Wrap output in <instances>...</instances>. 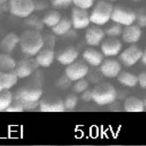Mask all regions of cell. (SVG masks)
<instances>
[{
	"instance_id": "3",
	"label": "cell",
	"mask_w": 146,
	"mask_h": 146,
	"mask_svg": "<svg viewBox=\"0 0 146 146\" xmlns=\"http://www.w3.org/2000/svg\"><path fill=\"white\" fill-rule=\"evenodd\" d=\"M113 11V6L106 1H100L97 3L90 13V22L96 26H103L106 24L111 19V14Z\"/></svg>"
},
{
	"instance_id": "38",
	"label": "cell",
	"mask_w": 146,
	"mask_h": 146,
	"mask_svg": "<svg viewBox=\"0 0 146 146\" xmlns=\"http://www.w3.org/2000/svg\"><path fill=\"white\" fill-rule=\"evenodd\" d=\"M8 1H10V0H0V5L4 4V3H7Z\"/></svg>"
},
{
	"instance_id": "37",
	"label": "cell",
	"mask_w": 146,
	"mask_h": 146,
	"mask_svg": "<svg viewBox=\"0 0 146 146\" xmlns=\"http://www.w3.org/2000/svg\"><path fill=\"white\" fill-rule=\"evenodd\" d=\"M141 62L144 64V65H146V49L144 51H142V55H141Z\"/></svg>"
},
{
	"instance_id": "1",
	"label": "cell",
	"mask_w": 146,
	"mask_h": 146,
	"mask_svg": "<svg viewBox=\"0 0 146 146\" xmlns=\"http://www.w3.org/2000/svg\"><path fill=\"white\" fill-rule=\"evenodd\" d=\"M21 50L28 56H35L44 46V38L39 31L27 30L19 37Z\"/></svg>"
},
{
	"instance_id": "8",
	"label": "cell",
	"mask_w": 146,
	"mask_h": 146,
	"mask_svg": "<svg viewBox=\"0 0 146 146\" xmlns=\"http://www.w3.org/2000/svg\"><path fill=\"white\" fill-rule=\"evenodd\" d=\"M41 112H64L66 110L64 102L59 98H48L39 102Z\"/></svg>"
},
{
	"instance_id": "25",
	"label": "cell",
	"mask_w": 146,
	"mask_h": 146,
	"mask_svg": "<svg viewBox=\"0 0 146 146\" xmlns=\"http://www.w3.org/2000/svg\"><path fill=\"white\" fill-rule=\"evenodd\" d=\"M13 93L10 89L3 88L0 91V111H5L13 103Z\"/></svg>"
},
{
	"instance_id": "35",
	"label": "cell",
	"mask_w": 146,
	"mask_h": 146,
	"mask_svg": "<svg viewBox=\"0 0 146 146\" xmlns=\"http://www.w3.org/2000/svg\"><path fill=\"white\" fill-rule=\"evenodd\" d=\"M136 20L138 21V25L141 27L146 26V14H139V16L136 15Z\"/></svg>"
},
{
	"instance_id": "33",
	"label": "cell",
	"mask_w": 146,
	"mask_h": 146,
	"mask_svg": "<svg viewBox=\"0 0 146 146\" xmlns=\"http://www.w3.org/2000/svg\"><path fill=\"white\" fill-rule=\"evenodd\" d=\"M5 111L13 113V112H23V111H25V110H24V108H23V106H21V104L17 102L15 104H11V106H9Z\"/></svg>"
},
{
	"instance_id": "41",
	"label": "cell",
	"mask_w": 146,
	"mask_h": 146,
	"mask_svg": "<svg viewBox=\"0 0 146 146\" xmlns=\"http://www.w3.org/2000/svg\"><path fill=\"white\" fill-rule=\"evenodd\" d=\"M1 11H2V8H1V5H0V13H1Z\"/></svg>"
},
{
	"instance_id": "23",
	"label": "cell",
	"mask_w": 146,
	"mask_h": 146,
	"mask_svg": "<svg viewBox=\"0 0 146 146\" xmlns=\"http://www.w3.org/2000/svg\"><path fill=\"white\" fill-rule=\"evenodd\" d=\"M118 80L121 84L128 87H134L138 84V77L130 72H119Z\"/></svg>"
},
{
	"instance_id": "29",
	"label": "cell",
	"mask_w": 146,
	"mask_h": 146,
	"mask_svg": "<svg viewBox=\"0 0 146 146\" xmlns=\"http://www.w3.org/2000/svg\"><path fill=\"white\" fill-rule=\"evenodd\" d=\"M77 103H78V98L76 97L75 95H69L68 96V98L66 99V101L64 102L65 108L68 110L75 108V106H77Z\"/></svg>"
},
{
	"instance_id": "2",
	"label": "cell",
	"mask_w": 146,
	"mask_h": 146,
	"mask_svg": "<svg viewBox=\"0 0 146 146\" xmlns=\"http://www.w3.org/2000/svg\"><path fill=\"white\" fill-rule=\"evenodd\" d=\"M91 91L92 101H94L99 106H106L113 103L117 96L115 87L108 83L99 84Z\"/></svg>"
},
{
	"instance_id": "5",
	"label": "cell",
	"mask_w": 146,
	"mask_h": 146,
	"mask_svg": "<svg viewBox=\"0 0 146 146\" xmlns=\"http://www.w3.org/2000/svg\"><path fill=\"white\" fill-rule=\"evenodd\" d=\"M111 19H112V21L118 23L119 25L129 26L136 21V13L129 9L116 7L113 8Z\"/></svg>"
},
{
	"instance_id": "30",
	"label": "cell",
	"mask_w": 146,
	"mask_h": 146,
	"mask_svg": "<svg viewBox=\"0 0 146 146\" xmlns=\"http://www.w3.org/2000/svg\"><path fill=\"white\" fill-rule=\"evenodd\" d=\"M72 3L76 7L82 8V9H87L91 8L94 4V0H72Z\"/></svg>"
},
{
	"instance_id": "36",
	"label": "cell",
	"mask_w": 146,
	"mask_h": 146,
	"mask_svg": "<svg viewBox=\"0 0 146 146\" xmlns=\"http://www.w3.org/2000/svg\"><path fill=\"white\" fill-rule=\"evenodd\" d=\"M82 100L84 102H89L92 100V91H89V90H86L82 93Z\"/></svg>"
},
{
	"instance_id": "20",
	"label": "cell",
	"mask_w": 146,
	"mask_h": 146,
	"mask_svg": "<svg viewBox=\"0 0 146 146\" xmlns=\"http://www.w3.org/2000/svg\"><path fill=\"white\" fill-rule=\"evenodd\" d=\"M83 57L89 65L94 66H99L103 63V54L93 48H88L84 50Z\"/></svg>"
},
{
	"instance_id": "26",
	"label": "cell",
	"mask_w": 146,
	"mask_h": 146,
	"mask_svg": "<svg viewBox=\"0 0 146 146\" xmlns=\"http://www.w3.org/2000/svg\"><path fill=\"white\" fill-rule=\"evenodd\" d=\"M61 20V14L57 11H50L45 14L43 18V23L49 28L54 27Z\"/></svg>"
},
{
	"instance_id": "17",
	"label": "cell",
	"mask_w": 146,
	"mask_h": 146,
	"mask_svg": "<svg viewBox=\"0 0 146 146\" xmlns=\"http://www.w3.org/2000/svg\"><path fill=\"white\" fill-rule=\"evenodd\" d=\"M55 58L54 51L50 48L41 49V50L36 54V62L40 66L43 68H48L53 63Z\"/></svg>"
},
{
	"instance_id": "12",
	"label": "cell",
	"mask_w": 146,
	"mask_h": 146,
	"mask_svg": "<svg viewBox=\"0 0 146 146\" xmlns=\"http://www.w3.org/2000/svg\"><path fill=\"white\" fill-rule=\"evenodd\" d=\"M121 64L117 60L107 59L100 65L102 74L107 78H115L121 72Z\"/></svg>"
},
{
	"instance_id": "6",
	"label": "cell",
	"mask_w": 146,
	"mask_h": 146,
	"mask_svg": "<svg viewBox=\"0 0 146 146\" xmlns=\"http://www.w3.org/2000/svg\"><path fill=\"white\" fill-rule=\"evenodd\" d=\"M71 22L73 27L77 30L86 29L90 24V14L86 9L76 7L71 11Z\"/></svg>"
},
{
	"instance_id": "16",
	"label": "cell",
	"mask_w": 146,
	"mask_h": 146,
	"mask_svg": "<svg viewBox=\"0 0 146 146\" xmlns=\"http://www.w3.org/2000/svg\"><path fill=\"white\" fill-rule=\"evenodd\" d=\"M19 45V36L14 33H10L2 38L0 42V48L2 51L11 52Z\"/></svg>"
},
{
	"instance_id": "42",
	"label": "cell",
	"mask_w": 146,
	"mask_h": 146,
	"mask_svg": "<svg viewBox=\"0 0 146 146\" xmlns=\"http://www.w3.org/2000/svg\"><path fill=\"white\" fill-rule=\"evenodd\" d=\"M144 106L146 107V100H145V102H144Z\"/></svg>"
},
{
	"instance_id": "21",
	"label": "cell",
	"mask_w": 146,
	"mask_h": 146,
	"mask_svg": "<svg viewBox=\"0 0 146 146\" xmlns=\"http://www.w3.org/2000/svg\"><path fill=\"white\" fill-rule=\"evenodd\" d=\"M18 76L15 74V72L13 71H6L0 73V81H1L3 88L11 89L18 82Z\"/></svg>"
},
{
	"instance_id": "43",
	"label": "cell",
	"mask_w": 146,
	"mask_h": 146,
	"mask_svg": "<svg viewBox=\"0 0 146 146\" xmlns=\"http://www.w3.org/2000/svg\"><path fill=\"white\" fill-rule=\"evenodd\" d=\"M109 1H116V0H109Z\"/></svg>"
},
{
	"instance_id": "7",
	"label": "cell",
	"mask_w": 146,
	"mask_h": 146,
	"mask_svg": "<svg viewBox=\"0 0 146 146\" xmlns=\"http://www.w3.org/2000/svg\"><path fill=\"white\" fill-rule=\"evenodd\" d=\"M88 68L81 62H73L66 69V76L69 81H78L86 76Z\"/></svg>"
},
{
	"instance_id": "34",
	"label": "cell",
	"mask_w": 146,
	"mask_h": 146,
	"mask_svg": "<svg viewBox=\"0 0 146 146\" xmlns=\"http://www.w3.org/2000/svg\"><path fill=\"white\" fill-rule=\"evenodd\" d=\"M138 84L142 88H146V72H142L138 76Z\"/></svg>"
},
{
	"instance_id": "11",
	"label": "cell",
	"mask_w": 146,
	"mask_h": 146,
	"mask_svg": "<svg viewBox=\"0 0 146 146\" xmlns=\"http://www.w3.org/2000/svg\"><path fill=\"white\" fill-rule=\"evenodd\" d=\"M36 66H39L37 64L36 60L24 59V60L20 61L18 64H16V66L13 71L15 72V74L17 76H18V78L24 79V78H27L29 76L31 75V73L33 71V68H35Z\"/></svg>"
},
{
	"instance_id": "31",
	"label": "cell",
	"mask_w": 146,
	"mask_h": 146,
	"mask_svg": "<svg viewBox=\"0 0 146 146\" xmlns=\"http://www.w3.org/2000/svg\"><path fill=\"white\" fill-rule=\"evenodd\" d=\"M72 3V0H52L51 4L54 8L58 9H63L68 7Z\"/></svg>"
},
{
	"instance_id": "40",
	"label": "cell",
	"mask_w": 146,
	"mask_h": 146,
	"mask_svg": "<svg viewBox=\"0 0 146 146\" xmlns=\"http://www.w3.org/2000/svg\"><path fill=\"white\" fill-rule=\"evenodd\" d=\"M133 1H136V2H139V1H141V0H133Z\"/></svg>"
},
{
	"instance_id": "39",
	"label": "cell",
	"mask_w": 146,
	"mask_h": 146,
	"mask_svg": "<svg viewBox=\"0 0 146 146\" xmlns=\"http://www.w3.org/2000/svg\"><path fill=\"white\" fill-rule=\"evenodd\" d=\"M3 89V86H2V84H1V81H0V91Z\"/></svg>"
},
{
	"instance_id": "14",
	"label": "cell",
	"mask_w": 146,
	"mask_h": 146,
	"mask_svg": "<svg viewBox=\"0 0 146 146\" xmlns=\"http://www.w3.org/2000/svg\"><path fill=\"white\" fill-rule=\"evenodd\" d=\"M104 35H106V33L103 29L96 27V26L90 27L86 33V41L90 46H97L104 40Z\"/></svg>"
},
{
	"instance_id": "4",
	"label": "cell",
	"mask_w": 146,
	"mask_h": 146,
	"mask_svg": "<svg viewBox=\"0 0 146 146\" xmlns=\"http://www.w3.org/2000/svg\"><path fill=\"white\" fill-rule=\"evenodd\" d=\"M9 9L13 15L19 18L29 17L35 10L33 0H10Z\"/></svg>"
},
{
	"instance_id": "28",
	"label": "cell",
	"mask_w": 146,
	"mask_h": 146,
	"mask_svg": "<svg viewBox=\"0 0 146 146\" xmlns=\"http://www.w3.org/2000/svg\"><path fill=\"white\" fill-rule=\"evenodd\" d=\"M74 91L76 93H83L84 91H86V90L88 88V83H87V81L84 80L83 79H80V80L76 81V83L74 84Z\"/></svg>"
},
{
	"instance_id": "9",
	"label": "cell",
	"mask_w": 146,
	"mask_h": 146,
	"mask_svg": "<svg viewBox=\"0 0 146 146\" xmlns=\"http://www.w3.org/2000/svg\"><path fill=\"white\" fill-rule=\"evenodd\" d=\"M43 95L42 89L40 88H29V87H23L19 89L16 94V100L31 102V103H38Z\"/></svg>"
},
{
	"instance_id": "32",
	"label": "cell",
	"mask_w": 146,
	"mask_h": 146,
	"mask_svg": "<svg viewBox=\"0 0 146 146\" xmlns=\"http://www.w3.org/2000/svg\"><path fill=\"white\" fill-rule=\"evenodd\" d=\"M16 102H18V103L21 104L24 110H33L38 106V103H31V102H25V101H19V100H16Z\"/></svg>"
},
{
	"instance_id": "22",
	"label": "cell",
	"mask_w": 146,
	"mask_h": 146,
	"mask_svg": "<svg viewBox=\"0 0 146 146\" xmlns=\"http://www.w3.org/2000/svg\"><path fill=\"white\" fill-rule=\"evenodd\" d=\"M16 66V62L9 54H0V73L6 71H13Z\"/></svg>"
},
{
	"instance_id": "19",
	"label": "cell",
	"mask_w": 146,
	"mask_h": 146,
	"mask_svg": "<svg viewBox=\"0 0 146 146\" xmlns=\"http://www.w3.org/2000/svg\"><path fill=\"white\" fill-rule=\"evenodd\" d=\"M78 58V51L77 49L73 48H66L65 50L61 51V53L57 56V60L58 62L62 65L65 66H68L72 64L73 62H75L76 59Z\"/></svg>"
},
{
	"instance_id": "15",
	"label": "cell",
	"mask_w": 146,
	"mask_h": 146,
	"mask_svg": "<svg viewBox=\"0 0 146 146\" xmlns=\"http://www.w3.org/2000/svg\"><path fill=\"white\" fill-rule=\"evenodd\" d=\"M122 39L124 42L134 44L138 42L141 36V30L139 26L136 25H129L125 26V29L122 30Z\"/></svg>"
},
{
	"instance_id": "27",
	"label": "cell",
	"mask_w": 146,
	"mask_h": 146,
	"mask_svg": "<svg viewBox=\"0 0 146 146\" xmlns=\"http://www.w3.org/2000/svg\"><path fill=\"white\" fill-rule=\"evenodd\" d=\"M106 33L109 37H116L121 35L122 33V28L121 27V25L117 23V25L110 26L106 30Z\"/></svg>"
},
{
	"instance_id": "24",
	"label": "cell",
	"mask_w": 146,
	"mask_h": 146,
	"mask_svg": "<svg viewBox=\"0 0 146 146\" xmlns=\"http://www.w3.org/2000/svg\"><path fill=\"white\" fill-rule=\"evenodd\" d=\"M71 26H72L71 20L61 19L54 27H52V31H53L56 35H64V34H66V33H68Z\"/></svg>"
},
{
	"instance_id": "13",
	"label": "cell",
	"mask_w": 146,
	"mask_h": 146,
	"mask_svg": "<svg viewBox=\"0 0 146 146\" xmlns=\"http://www.w3.org/2000/svg\"><path fill=\"white\" fill-rule=\"evenodd\" d=\"M121 43L114 37H109L103 42L101 46L102 51L106 56H115L121 49Z\"/></svg>"
},
{
	"instance_id": "18",
	"label": "cell",
	"mask_w": 146,
	"mask_h": 146,
	"mask_svg": "<svg viewBox=\"0 0 146 146\" xmlns=\"http://www.w3.org/2000/svg\"><path fill=\"white\" fill-rule=\"evenodd\" d=\"M124 110L126 112H142L144 111V103L135 96L128 97L124 102Z\"/></svg>"
},
{
	"instance_id": "10",
	"label": "cell",
	"mask_w": 146,
	"mask_h": 146,
	"mask_svg": "<svg viewBox=\"0 0 146 146\" xmlns=\"http://www.w3.org/2000/svg\"><path fill=\"white\" fill-rule=\"evenodd\" d=\"M141 55H142L141 49H139L136 46H131L121 52V60L125 66H130L135 65L138 61L141 60Z\"/></svg>"
}]
</instances>
